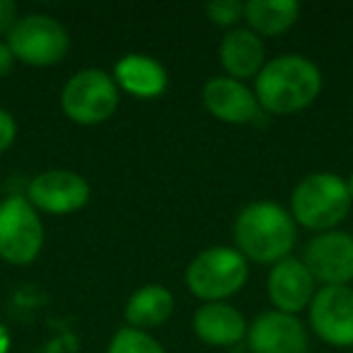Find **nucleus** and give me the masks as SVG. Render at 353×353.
I'll return each mask as SVG.
<instances>
[{
    "instance_id": "dca6fc26",
    "label": "nucleus",
    "mask_w": 353,
    "mask_h": 353,
    "mask_svg": "<svg viewBox=\"0 0 353 353\" xmlns=\"http://www.w3.org/2000/svg\"><path fill=\"white\" fill-rule=\"evenodd\" d=\"M194 332L208 346H235L247 336V322L232 305L203 303L194 314Z\"/></svg>"
},
{
    "instance_id": "aec40b11",
    "label": "nucleus",
    "mask_w": 353,
    "mask_h": 353,
    "mask_svg": "<svg viewBox=\"0 0 353 353\" xmlns=\"http://www.w3.org/2000/svg\"><path fill=\"white\" fill-rule=\"evenodd\" d=\"M206 15L213 25L235 30L237 22L245 20V3H240V0H216V3L206 6Z\"/></svg>"
},
{
    "instance_id": "4be33fe9",
    "label": "nucleus",
    "mask_w": 353,
    "mask_h": 353,
    "mask_svg": "<svg viewBox=\"0 0 353 353\" xmlns=\"http://www.w3.org/2000/svg\"><path fill=\"white\" fill-rule=\"evenodd\" d=\"M17 17V6L12 0H0V34H10V30L15 27Z\"/></svg>"
},
{
    "instance_id": "412c9836",
    "label": "nucleus",
    "mask_w": 353,
    "mask_h": 353,
    "mask_svg": "<svg viewBox=\"0 0 353 353\" xmlns=\"http://www.w3.org/2000/svg\"><path fill=\"white\" fill-rule=\"evenodd\" d=\"M15 136H17L15 117L10 112H6V109H0V152L8 150L15 143Z\"/></svg>"
},
{
    "instance_id": "2eb2a0df",
    "label": "nucleus",
    "mask_w": 353,
    "mask_h": 353,
    "mask_svg": "<svg viewBox=\"0 0 353 353\" xmlns=\"http://www.w3.org/2000/svg\"><path fill=\"white\" fill-rule=\"evenodd\" d=\"M112 78L119 85V90L141 99L160 97L170 83L165 65L145 54H126L123 59H119Z\"/></svg>"
},
{
    "instance_id": "423d86ee",
    "label": "nucleus",
    "mask_w": 353,
    "mask_h": 353,
    "mask_svg": "<svg viewBox=\"0 0 353 353\" xmlns=\"http://www.w3.org/2000/svg\"><path fill=\"white\" fill-rule=\"evenodd\" d=\"M44 247L39 211L27 196H8L0 203V259L12 266L32 264Z\"/></svg>"
},
{
    "instance_id": "9b49d317",
    "label": "nucleus",
    "mask_w": 353,
    "mask_h": 353,
    "mask_svg": "<svg viewBox=\"0 0 353 353\" xmlns=\"http://www.w3.org/2000/svg\"><path fill=\"white\" fill-rule=\"evenodd\" d=\"M247 341L252 353H307L310 334L295 314L269 310L247 327Z\"/></svg>"
},
{
    "instance_id": "6ab92c4d",
    "label": "nucleus",
    "mask_w": 353,
    "mask_h": 353,
    "mask_svg": "<svg viewBox=\"0 0 353 353\" xmlns=\"http://www.w3.org/2000/svg\"><path fill=\"white\" fill-rule=\"evenodd\" d=\"M107 353H165V348L143 329L123 327L112 336Z\"/></svg>"
},
{
    "instance_id": "4468645a",
    "label": "nucleus",
    "mask_w": 353,
    "mask_h": 353,
    "mask_svg": "<svg viewBox=\"0 0 353 353\" xmlns=\"http://www.w3.org/2000/svg\"><path fill=\"white\" fill-rule=\"evenodd\" d=\"M218 56H221V63L225 68L228 78H235L240 83L247 78H256L266 65L264 41L247 27L228 30L221 41Z\"/></svg>"
},
{
    "instance_id": "b1692460",
    "label": "nucleus",
    "mask_w": 353,
    "mask_h": 353,
    "mask_svg": "<svg viewBox=\"0 0 353 353\" xmlns=\"http://www.w3.org/2000/svg\"><path fill=\"white\" fill-rule=\"evenodd\" d=\"M10 351V332H8L6 324H0V353Z\"/></svg>"
},
{
    "instance_id": "7ed1b4c3",
    "label": "nucleus",
    "mask_w": 353,
    "mask_h": 353,
    "mask_svg": "<svg viewBox=\"0 0 353 353\" xmlns=\"http://www.w3.org/2000/svg\"><path fill=\"white\" fill-rule=\"evenodd\" d=\"M351 194L343 176L314 172L300 179L290 196V216L307 230L329 232L351 211Z\"/></svg>"
},
{
    "instance_id": "0eeeda50",
    "label": "nucleus",
    "mask_w": 353,
    "mask_h": 353,
    "mask_svg": "<svg viewBox=\"0 0 353 353\" xmlns=\"http://www.w3.org/2000/svg\"><path fill=\"white\" fill-rule=\"evenodd\" d=\"M8 46L15 54V61L46 68L65 59L70 49V37L56 17L25 15L15 22L8 34Z\"/></svg>"
},
{
    "instance_id": "ddd939ff",
    "label": "nucleus",
    "mask_w": 353,
    "mask_h": 353,
    "mask_svg": "<svg viewBox=\"0 0 353 353\" xmlns=\"http://www.w3.org/2000/svg\"><path fill=\"white\" fill-rule=\"evenodd\" d=\"M203 107L208 109V114L225 123H252L259 119L261 107L256 102L254 90H250L245 83L235 78H211L201 90Z\"/></svg>"
},
{
    "instance_id": "9d476101",
    "label": "nucleus",
    "mask_w": 353,
    "mask_h": 353,
    "mask_svg": "<svg viewBox=\"0 0 353 353\" xmlns=\"http://www.w3.org/2000/svg\"><path fill=\"white\" fill-rule=\"evenodd\" d=\"M303 264L314 283L348 285L353 281V235L341 230L319 232L305 247Z\"/></svg>"
},
{
    "instance_id": "393cba45",
    "label": "nucleus",
    "mask_w": 353,
    "mask_h": 353,
    "mask_svg": "<svg viewBox=\"0 0 353 353\" xmlns=\"http://www.w3.org/2000/svg\"><path fill=\"white\" fill-rule=\"evenodd\" d=\"M346 184H348V194H351V201H353V174H351V179H346Z\"/></svg>"
},
{
    "instance_id": "6e6552de",
    "label": "nucleus",
    "mask_w": 353,
    "mask_h": 353,
    "mask_svg": "<svg viewBox=\"0 0 353 353\" xmlns=\"http://www.w3.org/2000/svg\"><path fill=\"white\" fill-rule=\"evenodd\" d=\"M310 327L329 346H353V288L322 285L307 307Z\"/></svg>"
},
{
    "instance_id": "a878e982",
    "label": "nucleus",
    "mask_w": 353,
    "mask_h": 353,
    "mask_svg": "<svg viewBox=\"0 0 353 353\" xmlns=\"http://www.w3.org/2000/svg\"><path fill=\"white\" fill-rule=\"evenodd\" d=\"M351 351H353V346H351Z\"/></svg>"
},
{
    "instance_id": "a211bd4d",
    "label": "nucleus",
    "mask_w": 353,
    "mask_h": 353,
    "mask_svg": "<svg viewBox=\"0 0 353 353\" xmlns=\"http://www.w3.org/2000/svg\"><path fill=\"white\" fill-rule=\"evenodd\" d=\"M300 17L298 0H247L245 22L247 30L259 37H276L288 32Z\"/></svg>"
},
{
    "instance_id": "1a4fd4ad",
    "label": "nucleus",
    "mask_w": 353,
    "mask_h": 353,
    "mask_svg": "<svg viewBox=\"0 0 353 353\" xmlns=\"http://www.w3.org/2000/svg\"><path fill=\"white\" fill-rule=\"evenodd\" d=\"M27 201L41 213L68 216L90 201V184L83 174L70 170H46L27 187Z\"/></svg>"
},
{
    "instance_id": "5701e85b",
    "label": "nucleus",
    "mask_w": 353,
    "mask_h": 353,
    "mask_svg": "<svg viewBox=\"0 0 353 353\" xmlns=\"http://www.w3.org/2000/svg\"><path fill=\"white\" fill-rule=\"evenodd\" d=\"M15 68V54L8 46V41H0V78H6Z\"/></svg>"
},
{
    "instance_id": "f8f14e48",
    "label": "nucleus",
    "mask_w": 353,
    "mask_h": 353,
    "mask_svg": "<svg viewBox=\"0 0 353 353\" xmlns=\"http://www.w3.org/2000/svg\"><path fill=\"white\" fill-rule=\"evenodd\" d=\"M266 290H269V300L279 312L298 314L300 310L310 307L314 293H317V285H314L312 274L303 264V259L285 256L279 264L271 266Z\"/></svg>"
},
{
    "instance_id": "39448f33",
    "label": "nucleus",
    "mask_w": 353,
    "mask_h": 353,
    "mask_svg": "<svg viewBox=\"0 0 353 353\" xmlns=\"http://www.w3.org/2000/svg\"><path fill=\"white\" fill-rule=\"evenodd\" d=\"M119 85L99 68H85L65 83L61 92V109L70 121L80 126L102 123L119 107Z\"/></svg>"
},
{
    "instance_id": "20e7f679",
    "label": "nucleus",
    "mask_w": 353,
    "mask_h": 353,
    "mask_svg": "<svg viewBox=\"0 0 353 353\" xmlns=\"http://www.w3.org/2000/svg\"><path fill=\"white\" fill-rule=\"evenodd\" d=\"M250 266L235 247H208L187 266V288L203 303H223L240 293Z\"/></svg>"
},
{
    "instance_id": "f03ea898",
    "label": "nucleus",
    "mask_w": 353,
    "mask_h": 353,
    "mask_svg": "<svg viewBox=\"0 0 353 353\" xmlns=\"http://www.w3.org/2000/svg\"><path fill=\"white\" fill-rule=\"evenodd\" d=\"M322 90V73L310 59L300 54H283L266 61L254 78V94L269 114H295L317 99Z\"/></svg>"
},
{
    "instance_id": "f257e3e1",
    "label": "nucleus",
    "mask_w": 353,
    "mask_h": 353,
    "mask_svg": "<svg viewBox=\"0 0 353 353\" xmlns=\"http://www.w3.org/2000/svg\"><path fill=\"white\" fill-rule=\"evenodd\" d=\"M235 250L247 261L256 264H279L290 256L298 240V228L283 206L274 201H254L240 211L232 228Z\"/></svg>"
},
{
    "instance_id": "f3484780",
    "label": "nucleus",
    "mask_w": 353,
    "mask_h": 353,
    "mask_svg": "<svg viewBox=\"0 0 353 353\" xmlns=\"http://www.w3.org/2000/svg\"><path fill=\"white\" fill-rule=\"evenodd\" d=\"M174 312V295L160 283H148L141 285L136 293L128 298L123 317H126L128 327L133 329H152L165 324Z\"/></svg>"
}]
</instances>
